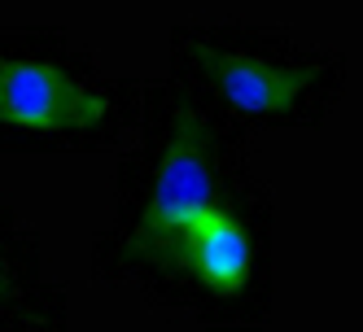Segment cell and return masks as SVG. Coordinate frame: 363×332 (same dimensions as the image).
<instances>
[{
	"instance_id": "cell-1",
	"label": "cell",
	"mask_w": 363,
	"mask_h": 332,
	"mask_svg": "<svg viewBox=\"0 0 363 332\" xmlns=\"http://www.w3.org/2000/svg\"><path fill=\"white\" fill-rule=\"evenodd\" d=\"M211 149H215V136L197 114H179L175 118V136H171V149L162 158V171H158V188H153V206L149 214L140 219L136 236H132V249L145 253V258H167V245L175 241V232L184 223H193L201 210L215 206V188H211Z\"/></svg>"
},
{
	"instance_id": "cell-2",
	"label": "cell",
	"mask_w": 363,
	"mask_h": 332,
	"mask_svg": "<svg viewBox=\"0 0 363 332\" xmlns=\"http://www.w3.org/2000/svg\"><path fill=\"white\" fill-rule=\"evenodd\" d=\"M101 118H106V101L57 66L0 57V122L74 132V127H96Z\"/></svg>"
},
{
	"instance_id": "cell-3",
	"label": "cell",
	"mask_w": 363,
	"mask_h": 332,
	"mask_svg": "<svg viewBox=\"0 0 363 332\" xmlns=\"http://www.w3.org/2000/svg\"><path fill=\"white\" fill-rule=\"evenodd\" d=\"M250 258H254V249H250L245 227L228 210L211 206V210H201L193 223H184L175 232L162 263L189 267L201 285H211L215 293H237L245 285V275H250Z\"/></svg>"
},
{
	"instance_id": "cell-4",
	"label": "cell",
	"mask_w": 363,
	"mask_h": 332,
	"mask_svg": "<svg viewBox=\"0 0 363 332\" xmlns=\"http://www.w3.org/2000/svg\"><path fill=\"white\" fill-rule=\"evenodd\" d=\"M189 53L197 57V66L211 74L223 88V96L237 110L250 114H267V110H284L302 96V88L315 79V70H276L254 57H237V53H215L206 44H193Z\"/></svg>"
},
{
	"instance_id": "cell-5",
	"label": "cell",
	"mask_w": 363,
	"mask_h": 332,
	"mask_svg": "<svg viewBox=\"0 0 363 332\" xmlns=\"http://www.w3.org/2000/svg\"><path fill=\"white\" fill-rule=\"evenodd\" d=\"M5 285H9V275H5V258H0V293H5Z\"/></svg>"
}]
</instances>
